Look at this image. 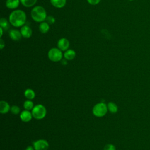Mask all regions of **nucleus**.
<instances>
[{"instance_id":"obj_16","label":"nucleus","mask_w":150,"mask_h":150,"mask_svg":"<svg viewBox=\"0 0 150 150\" xmlns=\"http://www.w3.org/2000/svg\"><path fill=\"white\" fill-rule=\"evenodd\" d=\"M10 22L5 18H1L0 19V27L3 28L4 30H7L9 28Z\"/></svg>"},{"instance_id":"obj_20","label":"nucleus","mask_w":150,"mask_h":150,"mask_svg":"<svg viewBox=\"0 0 150 150\" xmlns=\"http://www.w3.org/2000/svg\"><path fill=\"white\" fill-rule=\"evenodd\" d=\"M34 104L32 101H31L30 100H28L26 101H25L23 103V107L25 108V110H32L33 109V108L34 107Z\"/></svg>"},{"instance_id":"obj_9","label":"nucleus","mask_w":150,"mask_h":150,"mask_svg":"<svg viewBox=\"0 0 150 150\" xmlns=\"http://www.w3.org/2000/svg\"><path fill=\"white\" fill-rule=\"evenodd\" d=\"M9 36L13 41H18L21 40L22 37L20 30L16 29H11L9 32Z\"/></svg>"},{"instance_id":"obj_25","label":"nucleus","mask_w":150,"mask_h":150,"mask_svg":"<svg viewBox=\"0 0 150 150\" xmlns=\"http://www.w3.org/2000/svg\"><path fill=\"white\" fill-rule=\"evenodd\" d=\"M5 46V41L2 39L1 38L0 39V49L2 50L4 48Z\"/></svg>"},{"instance_id":"obj_10","label":"nucleus","mask_w":150,"mask_h":150,"mask_svg":"<svg viewBox=\"0 0 150 150\" xmlns=\"http://www.w3.org/2000/svg\"><path fill=\"white\" fill-rule=\"evenodd\" d=\"M32 112H30L29 110H25L22 111L20 114V118L21 120L25 122H27L30 121L32 118Z\"/></svg>"},{"instance_id":"obj_12","label":"nucleus","mask_w":150,"mask_h":150,"mask_svg":"<svg viewBox=\"0 0 150 150\" xmlns=\"http://www.w3.org/2000/svg\"><path fill=\"white\" fill-rule=\"evenodd\" d=\"M50 29V25L46 22L43 21L40 22L39 25V30L42 34L47 33Z\"/></svg>"},{"instance_id":"obj_1","label":"nucleus","mask_w":150,"mask_h":150,"mask_svg":"<svg viewBox=\"0 0 150 150\" xmlns=\"http://www.w3.org/2000/svg\"><path fill=\"white\" fill-rule=\"evenodd\" d=\"M8 20L13 27H22L25 25L26 21V13L21 9L13 10L9 14Z\"/></svg>"},{"instance_id":"obj_17","label":"nucleus","mask_w":150,"mask_h":150,"mask_svg":"<svg viewBox=\"0 0 150 150\" xmlns=\"http://www.w3.org/2000/svg\"><path fill=\"white\" fill-rule=\"evenodd\" d=\"M38 0H20L21 4L26 8L33 6L37 2Z\"/></svg>"},{"instance_id":"obj_14","label":"nucleus","mask_w":150,"mask_h":150,"mask_svg":"<svg viewBox=\"0 0 150 150\" xmlns=\"http://www.w3.org/2000/svg\"><path fill=\"white\" fill-rule=\"evenodd\" d=\"M63 57L67 60H71L76 57V52L73 49H67L64 52Z\"/></svg>"},{"instance_id":"obj_22","label":"nucleus","mask_w":150,"mask_h":150,"mask_svg":"<svg viewBox=\"0 0 150 150\" xmlns=\"http://www.w3.org/2000/svg\"><path fill=\"white\" fill-rule=\"evenodd\" d=\"M46 21L49 24V25H52L53 23H55L56 22V19L53 16H51V15H49V16H47L46 19Z\"/></svg>"},{"instance_id":"obj_18","label":"nucleus","mask_w":150,"mask_h":150,"mask_svg":"<svg viewBox=\"0 0 150 150\" xmlns=\"http://www.w3.org/2000/svg\"><path fill=\"white\" fill-rule=\"evenodd\" d=\"M24 95L28 100H32L35 97V91L32 89H30V88L26 89L24 92Z\"/></svg>"},{"instance_id":"obj_8","label":"nucleus","mask_w":150,"mask_h":150,"mask_svg":"<svg viewBox=\"0 0 150 150\" xmlns=\"http://www.w3.org/2000/svg\"><path fill=\"white\" fill-rule=\"evenodd\" d=\"M20 32L22 37L25 39H29L32 35V30L30 27L28 25H25L21 27Z\"/></svg>"},{"instance_id":"obj_5","label":"nucleus","mask_w":150,"mask_h":150,"mask_svg":"<svg viewBox=\"0 0 150 150\" xmlns=\"http://www.w3.org/2000/svg\"><path fill=\"white\" fill-rule=\"evenodd\" d=\"M108 111L107 105L104 103H99L96 104L93 108V114L97 117H102L104 116Z\"/></svg>"},{"instance_id":"obj_4","label":"nucleus","mask_w":150,"mask_h":150,"mask_svg":"<svg viewBox=\"0 0 150 150\" xmlns=\"http://www.w3.org/2000/svg\"><path fill=\"white\" fill-rule=\"evenodd\" d=\"M47 56L49 59L52 62H57L62 60L63 54L62 51L58 47H52L48 51Z\"/></svg>"},{"instance_id":"obj_19","label":"nucleus","mask_w":150,"mask_h":150,"mask_svg":"<svg viewBox=\"0 0 150 150\" xmlns=\"http://www.w3.org/2000/svg\"><path fill=\"white\" fill-rule=\"evenodd\" d=\"M107 108L108 110L112 114L116 113L118 111V107L117 104L113 102H109L107 104Z\"/></svg>"},{"instance_id":"obj_21","label":"nucleus","mask_w":150,"mask_h":150,"mask_svg":"<svg viewBox=\"0 0 150 150\" xmlns=\"http://www.w3.org/2000/svg\"><path fill=\"white\" fill-rule=\"evenodd\" d=\"M10 111L13 114L17 115L20 112V108L18 106H17L16 105H12L11 107Z\"/></svg>"},{"instance_id":"obj_28","label":"nucleus","mask_w":150,"mask_h":150,"mask_svg":"<svg viewBox=\"0 0 150 150\" xmlns=\"http://www.w3.org/2000/svg\"><path fill=\"white\" fill-rule=\"evenodd\" d=\"M3 33H4V29H3V28L0 27V38H2V37Z\"/></svg>"},{"instance_id":"obj_3","label":"nucleus","mask_w":150,"mask_h":150,"mask_svg":"<svg viewBox=\"0 0 150 150\" xmlns=\"http://www.w3.org/2000/svg\"><path fill=\"white\" fill-rule=\"evenodd\" d=\"M46 109L42 104H37L34 106L32 110V116L36 120H42L44 118L46 115Z\"/></svg>"},{"instance_id":"obj_24","label":"nucleus","mask_w":150,"mask_h":150,"mask_svg":"<svg viewBox=\"0 0 150 150\" xmlns=\"http://www.w3.org/2000/svg\"><path fill=\"white\" fill-rule=\"evenodd\" d=\"M87 1L90 5H96L100 2L101 0H87Z\"/></svg>"},{"instance_id":"obj_2","label":"nucleus","mask_w":150,"mask_h":150,"mask_svg":"<svg viewBox=\"0 0 150 150\" xmlns=\"http://www.w3.org/2000/svg\"><path fill=\"white\" fill-rule=\"evenodd\" d=\"M32 19L36 22L40 23L46 21L47 18V12L45 9L40 5L34 6L30 11Z\"/></svg>"},{"instance_id":"obj_6","label":"nucleus","mask_w":150,"mask_h":150,"mask_svg":"<svg viewBox=\"0 0 150 150\" xmlns=\"http://www.w3.org/2000/svg\"><path fill=\"white\" fill-rule=\"evenodd\" d=\"M32 144L35 150H47L49 146L48 142L43 139L36 140Z\"/></svg>"},{"instance_id":"obj_13","label":"nucleus","mask_w":150,"mask_h":150,"mask_svg":"<svg viewBox=\"0 0 150 150\" xmlns=\"http://www.w3.org/2000/svg\"><path fill=\"white\" fill-rule=\"evenodd\" d=\"M10 109L11 107L8 102L4 100L0 101V112L1 114L7 113Z\"/></svg>"},{"instance_id":"obj_15","label":"nucleus","mask_w":150,"mask_h":150,"mask_svg":"<svg viewBox=\"0 0 150 150\" xmlns=\"http://www.w3.org/2000/svg\"><path fill=\"white\" fill-rule=\"evenodd\" d=\"M50 2L56 8H62L66 4V0H50Z\"/></svg>"},{"instance_id":"obj_23","label":"nucleus","mask_w":150,"mask_h":150,"mask_svg":"<svg viewBox=\"0 0 150 150\" xmlns=\"http://www.w3.org/2000/svg\"><path fill=\"white\" fill-rule=\"evenodd\" d=\"M104 150H115V146L111 144H108L104 146Z\"/></svg>"},{"instance_id":"obj_11","label":"nucleus","mask_w":150,"mask_h":150,"mask_svg":"<svg viewBox=\"0 0 150 150\" xmlns=\"http://www.w3.org/2000/svg\"><path fill=\"white\" fill-rule=\"evenodd\" d=\"M20 3V0H6L5 5L9 9L15 10L18 8Z\"/></svg>"},{"instance_id":"obj_26","label":"nucleus","mask_w":150,"mask_h":150,"mask_svg":"<svg viewBox=\"0 0 150 150\" xmlns=\"http://www.w3.org/2000/svg\"><path fill=\"white\" fill-rule=\"evenodd\" d=\"M61 63L63 64V65H66V64H67V60L66 59H62V60H61Z\"/></svg>"},{"instance_id":"obj_29","label":"nucleus","mask_w":150,"mask_h":150,"mask_svg":"<svg viewBox=\"0 0 150 150\" xmlns=\"http://www.w3.org/2000/svg\"><path fill=\"white\" fill-rule=\"evenodd\" d=\"M128 1H135V0H128Z\"/></svg>"},{"instance_id":"obj_7","label":"nucleus","mask_w":150,"mask_h":150,"mask_svg":"<svg viewBox=\"0 0 150 150\" xmlns=\"http://www.w3.org/2000/svg\"><path fill=\"white\" fill-rule=\"evenodd\" d=\"M57 47L62 51H66L69 49L70 46L69 40L66 38H62L59 39L57 43Z\"/></svg>"},{"instance_id":"obj_27","label":"nucleus","mask_w":150,"mask_h":150,"mask_svg":"<svg viewBox=\"0 0 150 150\" xmlns=\"http://www.w3.org/2000/svg\"><path fill=\"white\" fill-rule=\"evenodd\" d=\"M25 150H35L34 147L33 146H28Z\"/></svg>"}]
</instances>
